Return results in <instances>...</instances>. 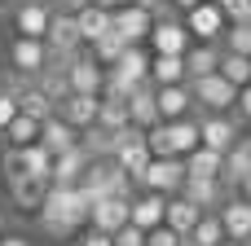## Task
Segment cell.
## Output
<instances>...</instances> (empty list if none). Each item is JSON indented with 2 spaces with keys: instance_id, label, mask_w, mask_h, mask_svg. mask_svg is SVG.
<instances>
[{
  "instance_id": "obj_4",
  "label": "cell",
  "mask_w": 251,
  "mask_h": 246,
  "mask_svg": "<svg viewBox=\"0 0 251 246\" xmlns=\"http://www.w3.org/2000/svg\"><path fill=\"white\" fill-rule=\"evenodd\" d=\"M181 22H185V31H190V40H207V44H221V35H225V26H229L216 0H199V4H190Z\"/></svg>"
},
{
  "instance_id": "obj_3",
  "label": "cell",
  "mask_w": 251,
  "mask_h": 246,
  "mask_svg": "<svg viewBox=\"0 0 251 246\" xmlns=\"http://www.w3.org/2000/svg\"><path fill=\"white\" fill-rule=\"evenodd\" d=\"M190 92H194V106L207 110V114H225V110H234V101H238V88H234L225 75H216V70L190 79Z\"/></svg>"
},
{
  "instance_id": "obj_19",
  "label": "cell",
  "mask_w": 251,
  "mask_h": 246,
  "mask_svg": "<svg viewBox=\"0 0 251 246\" xmlns=\"http://www.w3.org/2000/svg\"><path fill=\"white\" fill-rule=\"evenodd\" d=\"M251 176V136H238L229 150H225V167H221V185L225 189H234V185H243Z\"/></svg>"
},
{
  "instance_id": "obj_35",
  "label": "cell",
  "mask_w": 251,
  "mask_h": 246,
  "mask_svg": "<svg viewBox=\"0 0 251 246\" xmlns=\"http://www.w3.org/2000/svg\"><path fill=\"white\" fill-rule=\"evenodd\" d=\"M22 158H26V176L31 180H44L49 185V172H53V154L35 141V145H22Z\"/></svg>"
},
{
  "instance_id": "obj_34",
  "label": "cell",
  "mask_w": 251,
  "mask_h": 246,
  "mask_svg": "<svg viewBox=\"0 0 251 246\" xmlns=\"http://www.w3.org/2000/svg\"><path fill=\"white\" fill-rule=\"evenodd\" d=\"M190 242H194V246H221V242H225L221 216H216V211H203V216H199V224L190 229Z\"/></svg>"
},
{
  "instance_id": "obj_30",
  "label": "cell",
  "mask_w": 251,
  "mask_h": 246,
  "mask_svg": "<svg viewBox=\"0 0 251 246\" xmlns=\"http://www.w3.org/2000/svg\"><path fill=\"white\" fill-rule=\"evenodd\" d=\"M216 75H225L234 88H247V84H251V57H243V53H229V48H221Z\"/></svg>"
},
{
  "instance_id": "obj_12",
  "label": "cell",
  "mask_w": 251,
  "mask_h": 246,
  "mask_svg": "<svg viewBox=\"0 0 251 246\" xmlns=\"http://www.w3.org/2000/svg\"><path fill=\"white\" fill-rule=\"evenodd\" d=\"M66 88H71V92H93V97H101V66L88 57V48H79V53L66 62Z\"/></svg>"
},
{
  "instance_id": "obj_1",
  "label": "cell",
  "mask_w": 251,
  "mask_h": 246,
  "mask_svg": "<svg viewBox=\"0 0 251 246\" xmlns=\"http://www.w3.org/2000/svg\"><path fill=\"white\" fill-rule=\"evenodd\" d=\"M88 211H93V198L79 189V185H49L35 216H40V229L49 238H71L75 229L88 224Z\"/></svg>"
},
{
  "instance_id": "obj_16",
  "label": "cell",
  "mask_w": 251,
  "mask_h": 246,
  "mask_svg": "<svg viewBox=\"0 0 251 246\" xmlns=\"http://www.w3.org/2000/svg\"><path fill=\"white\" fill-rule=\"evenodd\" d=\"M128 123L141 128V132L154 128V123H163V119H159V106H154V84H150V79H141V84L128 92Z\"/></svg>"
},
{
  "instance_id": "obj_18",
  "label": "cell",
  "mask_w": 251,
  "mask_h": 246,
  "mask_svg": "<svg viewBox=\"0 0 251 246\" xmlns=\"http://www.w3.org/2000/svg\"><path fill=\"white\" fill-rule=\"evenodd\" d=\"M128 224V198H97L93 211H88V229L97 233H115Z\"/></svg>"
},
{
  "instance_id": "obj_8",
  "label": "cell",
  "mask_w": 251,
  "mask_h": 246,
  "mask_svg": "<svg viewBox=\"0 0 251 246\" xmlns=\"http://www.w3.org/2000/svg\"><path fill=\"white\" fill-rule=\"evenodd\" d=\"M243 132H238V119L225 110V114H203L199 119V145H207V150H216V154H225L234 141H238Z\"/></svg>"
},
{
  "instance_id": "obj_42",
  "label": "cell",
  "mask_w": 251,
  "mask_h": 246,
  "mask_svg": "<svg viewBox=\"0 0 251 246\" xmlns=\"http://www.w3.org/2000/svg\"><path fill=\"white\" fill-rule=\"evenodd\" d=\"M110 242H115V246H146V233H141L137 224H124V229L110 233Z\"/></svg>"
},
{
  "instance_id": "obj_6",
  "label": "cell",
  "mask_w": 251,
  "mask_h": 246,
  "mask_svg": "<svg viewBox=\"0 0 251 246\" xmlns=\"http://www.w3.org/2000/svg\"><path fill=\"white\" fill-rule=\"evenodd\" d=\"M110 26H115L128 44H146V40H150V26H154V13L141 9V4H115V9H110Z\"/></svg>"
},
{
  "instance_id": "obj_13",
  "label": "cell",
  "mask_w": 251,
  "mask_h": 246,
  "mask_svg": "<svg viewBox=\"0 0 251 246\" xmlns=\"http://www.w3.org/2000/svg\"><path fill=\"white\" fill-rule=\"evenodd\" d=\"M154 106H159V119H163V123L185 119V114H194V110H199V106H194L190 84H163V88H154Z\"/></svg>"
},
{
  "instance_id": "obj_23",
  "label": "cell",
  "mask_w": 251,
  "mask_h": 246,
  "mask_svg": "<svg viewBox=\"0 0 251 246\" xmlns=\"http://www.w3.org/2000/svg\"><path fill=\"white\" fill-rule=\"evenodd\" d=\"M163 128H168V154H172V158H185L190 150H199V119H194V114L172 119V123H163Z\"/></svg>"
},
{
  "instance_id": "obj_53",
  "label": "cell",
  "mask_w": 251,
  "mask_h": 246,
  "mask_svg": "<svg viewBox=\"0 0 251 246\" xmlns=\"http://www.w3.org/2000/svg\"><path fill=\"white\" fill-rule=\"evenodd\" d=\"M181 246H194V242H190V238H181Z\"/></svg>"
},
{
  "instance_id": "obj_50",
  "label": "cell",
  "mask_w": 251,
  "mask_h": 246,
  "mask_svg": "<svg viewBox=\"0 0 251 246\" xmlns=\"http://www.w3.org/2000/svg\"><path fill=\"white\" fill-rule=\"evenodd\" d=\"M238 189H243V198H251V176L243 180V185H238Z\"/></svg>"
},
{
  "instance_id": "obj_10",
  "label": "cell",
  "mask_w": 251,
  "mask_h": 246,
  "mask_svg": "<svg viewBox=\"0 0 251 246\" xmlns=\"http://www.w3.org/2000/svg\"><path fill=\"white\" fill-rule=\"evenodd\" d=\"M49 18H53L49 0H22V4H13V31L26 35V40H44Z\"/></svg>"
},
{
  "instance_id": "obj_32",
  "label": "cell",
  "mask_w": 251,
  "mask_h": 246,
  "mask_svg": "<svg viewBox=\"0 0 251 246\" xmlns=\"http://www.w3.org/2000/svg\"><path fill=\"white\" fill-rule=\"evenodd\" d=\"M44 180H31V176H22V180H9V198H13V207H22V211H35L40 207V198H44Z\"/></svg>"
},
{
  "instance_id": "obj_41",
  "label": "cell",
  "mask_w": 251,
  "mask_h": 246,
  "mask_svg": "<svg viewBox=\"0 0 251 246\" xmlns=\"http://www.w3.org/2000/svg\"><path fill=\"white\" fill-rule=\"evenodd\" d=\"M225 22H251V0H216Z\"/></svg>"
},
{
  "instance_id": "obj_27",
  "label": "cell",
  "mask_w": 251,
  "mask_h": 246,
  "mask_svg": "<svg viewBox=\"0 0 251 246\" xmlns=\"http://www.w3.org/2000/svg\"><path fill=\"white\" fill-rule=\"evenodd\" d=\"M75 26H79V40H84V44H93L101 31H110V9L93 0V4H84V9L75 13Z\"/></svg>"
},
{
  "instance_id": "obj_24",
  "label": "cell",
  "mask_w": 251,
  "mask_h": 246,
  "mask_svg": "<svg viewBox=\"0 0 251 246\" xmlns=\"http://www.w3.org/2000/svg\"><path fill=\"white\" fill-rule=\"evenodd\" d=\"M40 145L49 150V154H62V150H71V145H79V132L66 123V119H57V114H49L44 123H40Z\"/></svg>"
},
{
  "instance_id": "obj_14",
  "label": "cell",
  "mask_w": 251,
  "mask_h": 246,
  "mask_svg": "<svg viewBox=\"0 0 251 246\" xmlns=\"http://www.w3.org/2000/svg\"><path fill=\"white\" fill-rule=\"evenodd\" d=\"M97 101H101V97H93V92H66V97L57 101V119H66L75 132H84V128L97 123Z\"/></svg>"
},
{
  "instance_id": "obj_39",
  "label": "cell",
  "mask_w": 251,
  "mask_h": 246,
  "mask_svg": "<svg viewBox=\"0 0 251 246\" xmlns=\"http://www.w3.org/2000/svg\"><path fill=\"white\" fill-rule=\"evenodd\" d=\"M0 172H4V180H22V176H26L22 145H4V154H0Z\"/></svg>"
},
{
  "instance_id": "obj_46",
  "label": "cell",
  "mask_w": 251,
  "mask_h": 246,
  "mask_svg": "<svg viewBox=\"0 0 251 246\" xmlns=\"http://www.w3.org/2000/svg\"><path fill=\"white\" fill-rule=\"evenodd\" d=\"M234 106H238L243 119H251V84H247V88H238V101H234Z\"/></svg>"
},
{
  "instance_id": "obj_26",
  "label": "cell",
  "mask_w": 251,
  "mask_h": 246,
  "mask_svg": "<svg viewBox=\"0 0 251 246\" xmlns=\"http://www.w3.org/2000/svg\"><path fill=\"white\" fill-rule=\"evenodd\" d=\"M181 194H185L194 207H203V211H216V207L225 202V185H221V180H194V176H185Z\"/></svg>"
},
{
  "instance_id": "obj_40",
  "label": "cell",
  "mask_w": 251,
  "mask_h": 246,
  "mask_svg": "<svg viewBox=\"0 0 251 246\" xmlns=\"http://www.w3.org/2000/svg\"><path fill=\"white\" fill-rule=\"evenodd\" d=\"M26 88H35V75H18V70H4V75H0V92H9L13 101H18Z\"/></svg>"
},
{
  "instance_id": "obj_29",
  "label": "cell",
  "mask_w": 251,
  "mask_h": 246,
  "mask_svg": "<svg viewBox=\"0 0 251 246\" xmlns=\"http://www.w3.org/2000/svg\"><path fill=\"white\" fill-rule=\"evenodd\" d=\"M150 84H154V88H163V84H185V57L150 53Z\"/></svg>"
},
{
  "instance_id": "obj_7",
  "label": "cell",
  "mask_w": 251,
  "mask_h": 246,
  "mask_svg": "<svg viewBox=\"0 0 251 246\" xmlns=\"http://www.w3.org/2000/svg\"><path fill=\"white\" fill-rule=\"evenodd\" d=\"M154 53H163V57H181L194 40H190V31H185V22L181 18H154V26H150V40H146Z\"/></svg>"
},
{
  "instance_id": "obj_17",
  "label": "cell",
  "mask_w": 251,
  "mask_h": 246,
  "mask_svg": "<svg viewBox=\"0 0 251 246\" xmlns=\"http://www.w3.org/2000/svg\"><path fill=\"white\" fill-rule=\"evenodd\" d=\"M163 207H168V198L146 189V194L128 198V224H137L141 233H150V229H159V224H163Z\"/></svg>"
},
{
  "instance_id": "obj_22",
  "label": "cell",
  "mask_w": 251,
  "mask_h": 246,
  "mask_svg": "<svg viewBox=\"0 0 251 246\" xmlns=\"http://www.w3.org/2000/svg\"><path fill=\"white\" fill-rule=\"evenodd\" d=\"M181 57H185V84H190V79H199V75H212V70H216V62H221V44L194 40Z\"/></svg>"
},
{
  "instance_id": "obj_36",
  "label": "cell",
  "mask_w": 251,
  "mask_h": 246,
  "mask_svg": "<svg viewBox=\"0 0 251 246\" xmlns=\"http://www.w3.org/2000/svg\"><path fill=\"white\" fill-rule=\"evenodd\" d=\"M35 88H40V92H44L53 106H57L66 92H71V88H66V70H57V66H44V70L35 75Z\"/></svg>"
},
{
  "instance_id": "obj_52",
  "label": "cell",
  "mask_w": 251,
  "mask_h": 246,
  "mask_svg": "<svg viewBox=\"0 0 251 246\" xmlns=\"http://www.w3.org/2000/svg\"><path fill=\"white\" fill-rule=\"evenodd\" d=\"M221 246H247V242H234V238H225V242H221Z\"/></svg>"
},
{
  "instance_id": "obj_48",
  "label": "cell",
  "mask_w": 251,
  "mask_h": 246,
  "mask_svg": "<svg viewBox=\"0 0 251 246\" xmlns=\"http://www.w3.org/2000/svg\"><path fill=\"white\" fill-rule=\"evenodd\" d=\"M84 4H93V0H57V4H53V9H66V13H79V9H84Z\"/></svg>"
},
{
  "instance_id": "obj_49",
  "label": "cell",
  "mask_w": 251,
  "mask_h": 246,
  "mask_svg": "<svg viewBox=\"0 0 251 246\" xmlns=\"http://www.w3.org/2000/svg\"><path fill=\"white\" fill-rule=\"evenodd\" d=\"M168 4H172V9H181V13H185V9H190V4H199V0H168Z\"/></svg>"
},
{
  "instance_id": "obj_25",
  "label": "cell",
  "mask_w": 251,
  "mask_h": 246,
  "mask_svg": "<svg viewBox=\"0 0 251 246\" xmlns=\"http://www.w3.org/2000/svg\"><path fill=\"white\" fill-rule=\"evenodd\" d=\"M221 167H225V154H216L207 145L185 154V176H194V180H221Z\"/></svg>"
},
{
  "instance_id": "obj_37",
  "label": "cell",
  "mask_w": 251,
  "mask_h": 246,
  "mask_svg": "<svg viewBox=\"0 0 251 246\" xmlns=\"http://www.w3.org/2000/svg\"><path fill=\"white\" fill-rule=\"evenodd\" d=\"M18 110H22V114H31L35 123H44L49 114H57V106H53V101H49L40 88H26V92L18 97Z\"/></svg>"
},
{
  "instance_id": "obj_55",
  "label": "cell",
  "mask_w": 251,
  "mask_h": 246,
  "mask_svg": "<svg viewBox=\"0 0 251 246\" xmlns=\"http://www.w3.org/2000/svg\"><path fill=\"white\" fill-rule=\"evenodd\" d=\"M0 4H9V0H0Z\"/></svg>"
},
{
  "instance_id": "obj_20",
  "label": "cell",
  "mask_w": 251,
  "mask_h": 246,
  "mask_svg": "<svg viewBox=\"0 0 251 246\" xmlns=\"http://www.w3.org/2000/svg\"><path fill=\"white\" fill-rule=\"evenodd\" d=\"M93 158L79 150V145H71V150H62V154H53V172H49V185H79V176H84V167H88Z\"/></svg>"
},
{
  "instance_id": "obj_38",
  "label": "cell",
  "mask_w": 251,
  "mask_h": 246,
  "mask_svg": "<svg viewBox=\"0 0 251 246\" xmlns=\"http://www.w3.org/2000/svg\"><path fill=\"white\" fill-rule=\"evenodd\" d=\"M221 40H225L221 48H229V53H243V57H251V22H229Z\"/></svg>"
},
{
  "instance_id": "obj_2",
  "label": "cell",
  "mask_w": 251,
  "mask_h": 246,
  "mask_svg": "<svg viewBox=\"0 0 251 246\" xmlns=\"http://www.w3.org/2000/svg\"><path fill=\"white\" fill-rule=\"evenodd\" d=\"M79 189L97 202V198H132V176L115 163V158H93L79 176Z\"/></svg>"
},
{
  "instance_id": "obj_28",
  "label": "cell",
  "mask_w": 251,
  "mask_h": 246,
  "mask_svg": "<svg viewBox=\"0 0 251 246\" xmlns=\"http://www.w3.org/2000/svg\"><path fill=\"white\" fill-rule=\"evenodd\" d=\"M84 48H88V57H93L97 66H115V62H119V53L128 48V40L110 26V31H101V35H97L93 44H84Z\"/></svg>"
},
{
  "instance_id": "obj_31",
  "label": "cell",
  "mask_w": 251,
  "mask_h": 246,
  "mask_svg": "<svg viewBox=\"0 0 251 246\" xmlns=\"http://www.w3.org/2000/svg\"><path fill=\"white\" fill-rule=\"evenodd\" d=\"M0 136H4V145H35V141H40V123H35L31 114H22V110H18Z\"/></svg>"
},
{
  "instance_id": "obj_44",
  "label": "cell",
  "mask_w": 251,
  "mask_h": 246,
  "mask_svg": "<svg viewBox=\"0 0 251 246\" xmlns=\"http://www.w3.org/2000/svg\"><path fill=\"white\" fill-rule=\"evenodd\" d=\"M79 246H115V242H110V233H97V229H88V224H84V233H79Z\"/></svg>"
},
{
  "instance_id": "obj_51",
  "label": "cell",
  "mask_w": 251,
  "mask_h": 246,
  "mask_svg": "<svg viewBox=\"0 0 251 246\" xmlns=\"http://www.w3.org/2000/svg\"><path fill=\"white\" fill-rule=\"evenodd\" d=\"M0 233H9V216L4 211H0Z\"/></svg>"
},
{
  "instance_id": "obj_11",
  "label": "cell",
  "mask_w": 251,
  "mask_h": 246,
  "mask_svg": "<svg viewBox=\"0 0 251 246\" xmlns=\"http://www.w3.org/2000/svg\"><path fill=\"white\" fill-rule=\"evenodd\" d=\"M44 62H49L44 40H26V35H13V40H9V70H18V75H40Z\"/></svg>"
},
{
  "instance_id": "obj_5",
  "label": "cell",
  "mask_w": 251,
  "mask_h": 246,
  "mask_svg": "<svg viewBox=\"0 0 251 246\" xmlns=\"http://www.w3.org/2000/svg\"><path fill=\"white\" fill-rule=\"evenodd\" d=\"M137 185H146L150 194H181V185H185V158H150V167L141 172V180Z\"/></svg>"
},
{
  "instance_id": "obj_43",
  "label": "cell",
  "mask_w": 251,
  "mask_h": 246,
  "mask_svg": "<svg viewBox=\"0 0 251 246\" xmlns=\"http://www.w3.org/2000/svg\"><path fill=\"white\" fill-rule=\"evenodd\" d=\"M146 246H181V233H172L168 224H159V229L146 233Z\"/></svg>"
},
{
  "instance_id": "obj_47",
  "label": "cell",
  "mask_w": 251,
  "mask_h": 246,
  "mask_svg": "<svg viewBox=\"0 0 251 246\" xmlns=\"http://www.w3.org/2000/svg\"><path fill=\"white\" fill-rule=\"evenodd\" d=\"M0 246H31L26 233H0Z\"/></svg>"
},
{
  "instance_id": "obj_21",
  "label": "cell",
  "mask_w": 251,
  "mask_h": 246,
  "mask_svg": "<svg viewBox=\"0 0 251 246\" xmlns=\"http://www.w3.org/2000/svg\"><path fill=\"white\" fill-rule=\"evenodd\" d=\"M199 216H203V207H194L185 194H168V207H163V224H168L172 233L190 238V229L199 224Z\"/></svg>"
},
{
  "instance_id": "obj_15",
  "label": "cell",
  "mask_w": 251,
  "mask_h": 246,
  "mask_svg": "<svg viewBox=\"0 0 251 246\" xmlns=\"http://www.w3.org/2000/svg\"><path fill=\"white\" fill-rule=\"evenodd\" d=\"M216 216H221L225 238H234V242H251V198H225V202L216 207Z\"/></svg>"
},
{
  "instance_id": "obj_45",
  "label": "cell",
  "mask_w": 251,
  "mask_h": 246,
  "mask_svg": "<svg viewBox=\"0 0 251 246\" xmlns=\"http://www.w3.org/2000/svg\"><path fill=\"white\" fill-rule=\"evenodd\" d=\"M13 114H18V101H13L9 92H0V132L9 128V119H13Z\"/></svg>"
},
{
  "instance_id": "obj_54",
  "label": "cell",
  "mask_w": 251,
  "mask_h": 246,
  "mask_svg": "<svg viewBox=\"0 0 251 246\" xmlns=\"http://www.w3.org/2000/svg\"><path fill=\"white\" fill-rule=\"evenodd\" d=\"M49 4H57V0H49Z\"/></svg>"
},
{
  "instance_id": "obj_9",
  "label": "cell",
  "mask_w": 251,
  "mask_h": 246,
  "mask_svg": "<svg viewBox=\"0 0 251 246\" xmlns=\"http://www.w3.org/2000/svg\"><path fill=\"white\" fill-rule=\"evenodd\" d=\"M44 48L49 53H79L84 40H79V26H75V13L66 9H53L49 18V31H44Z\"/></svg>"
},
{
  "instance_id": "obj_33",
  "label": "cell",
  "mask_w": 251,
  "mask_h": 246,
  "mask_svg": "<svg viewBox=\"0 0 251 246\" xmlns=\"http://www.w3.org/2000/svg\"><path fill=\"white\" fill-rule=\"evenodd\" d=\"M124 123H128V97H101V101H97V128L115 132V128H124Z\"/></svg>"
}]
</instances>
